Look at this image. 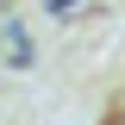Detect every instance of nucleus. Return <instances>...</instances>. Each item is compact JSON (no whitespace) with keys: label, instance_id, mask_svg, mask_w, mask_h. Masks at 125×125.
Listing matches in <instances>:
<instances>
[{"label":"nucleus","instance_id":"f03ea898","mask_svg":"<svg viewBox=\"0 0 125 125\" xmlns=\"http://www.w3.org/2000/svg\"><path fill=\"white\" fill-rule=\"evenodd\" d=\"M106 125H125V113H113V119H106Z\"/></svg>","mask_w":125,"mask_h":125},{"label":"nucleus","instance_id":"f257e3e1","mask_svg":"<svg viewBox=\"0 0 125 125\" xmlns=\"http://www.w3.org/2000/svg\"><path fill=\"white\" fill-rule=\"evenodd\" d=\"M50 13H69V0H50Z\"/></svg>","mask_w":125,"mask_h":125}]
</instances>
